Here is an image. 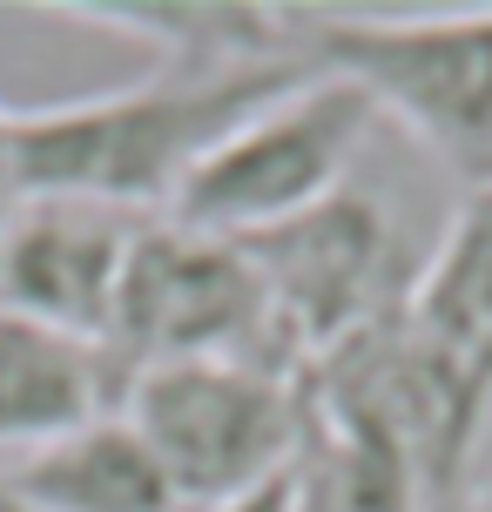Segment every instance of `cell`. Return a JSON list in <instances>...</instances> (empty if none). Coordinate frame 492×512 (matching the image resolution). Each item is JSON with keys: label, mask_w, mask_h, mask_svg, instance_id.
Here are the masks:
<instances>
[{"label": "cell", "mask_w": 492, "mask_h": 512, "mask_svg": "<svg viewBox=\"0 0 492 512\" xmlns=\"http://www.w3.org/2000/svg\"><path fill=\"white\" fill-rule=\"evenodd\" d=\"M317 75L304 54L270 61H162L115 95L14 108V203L81 196L129 216H162L182 176L277 95Z\"/></svg>", "instance_id": "6da1fadb"}, {"label": "cell", "mask_w": 492, "mask_h": 512, "mask_svg": "<svg viewBox=\"0 0 492 512\" xmlns=\"http://www.w3.org/2000/svg\"><path fill=\"white\" fill-rule=\"evenodd\" d=\"M290 21L317 75L351 81L378 122H398L459 182V196L492 189V7H290Z\"/></svg>", "instance_id": "7a4b0ae2"}, {"label": "cell", "mask_w": 492, "mask_h": 512, "mask_svg": "<svg viewBox=\"0 0 492 512\" xmlns=\"http://www.w3.org/2000/svg\"><path fill=\"white\" fill-rule=\"evenodd\" d=\"M115 411L149 445L182 512H216L284 479L304 432L297 378L236 358L149 364L122 384Z\"/></svg>", "instance_id": "3957f363"}, {"label": "cell", "mask_w": 492, "mask_h": 512, "mask_svg": "<svg viewBox=\"0 0 492 512\" xmlns=\"http://www.w3.org/2000/svg\"><path fill=\"white\" fill-rule=\"evenodd\" d=\"M371 135H378V108L351 81L304 75L290 95L257 108L230 142H216L182 176L162 216L182 230L230 236V243L263 236L337 196L358 169V155L371 149Z\"/></svg>", "instance_id": "277c9868"}, {"label": "cell", "mask_w": 492, "mask_h": 512, "mask_svg": "<svg viewBox=\"0 0 492 512\" xmlns=\"http://www.w3.org/2000/svg\"><path fill=\"white\" fill-rule=\"evenodd\" d=\"M108 358L122 364V384L149 364L189 358L270 364L297 378L243 243L182 230L169 216H149L135 236L122 290H115V317H108Z\"/></svg>", "instance_id": "5b68a950"}, {"label": "cell", "mask_w": 492, "mask_h": 512, "mask_svg": "<svg viewBox=\"0 0 492 512\" xmlns=\"http://www.w3.org/2000/svg\"><path fill=\"white\" fill-rule=\"evenodd\" d=\"M243 256L257 263L277 337L297 371L337 351L344 337L398 317L425 263L405 250V230L391 223V209L358 182H344L337 196H324L317 209L277 230L243 236Z\"/></svg>", "instance_id": "8992f818"}, {"label": "cell", "mask_w": 492, "mask_h": 512, "mask_svg": "<svg viewBox=\"0 0 492 512\" xmlns=\"http://www.w3.org/2000/svg\"><path fill=\"white\" fill-rule=\"evenodd\" d=\"M149 216L81 196H21L0 216V310L81 344H108L115 290Z\"/></svg>", "instance_id": "52a82bcc"}, {"label": "cell", "mask_w": 492, "mask_h": 512, "mask_svg": "<svg viewBox=\"0 0 492 512\" xmlns=\"http://www.w3.org/2000/svg\"><path fill=\"white\" fill-rule=\"evenodd\" d=\"M405 324L472 425H492V189L459 196L405 297Z\"/></svg>", "instance_id": "ba28073f"}, {"label": "cell", "mask_w": 492, "mask_h": 512, "mask_svg": "<svg viewBox=\"0 0 492 512\" xmlns=\"http://www.w3.org/2000/svg\"><path fill=\"white\" fill-rule=\"evenodd\" d=\"M122 405V364L108 344H81L0 310V465L95 425Z\"/></svg>", "instance_id": "9c48e42d"}, {"label": "cell", "mask_w": 492, "mask_h": 512, "mask_svg": "<svg viewBox=\"0 0 492 512\" xmlns=\"http://www.w3.org/2000/svg\"><path fill=\"white\" fill-rule=\"evenodd\" d=\"M0 486L27 512H182L162 465L149 459V445L129 432L122 411L0 465Z\"/></svg>", "instance_id": "30bf717a"}, {"label": "cell", "mask_w": 492, "mask_h": 512, "mask_svg": "<svg viewBox=\"0 0 492 512\" xmlns=\"http://www.w3.org/2000/svg\"><path fill=\"white\" fill-rule=\"evenodd\" d=\"M54 14H75V21L156 41L162 61H270V54H304L290 7H257V0H61Z\"/></svg>", "instance_id": "8fae6325"}, {"label": "cell", "mask_w": 492, "mask_h": 512, "mask_svg": "<svg viewBox=\"0 0 492 512\" xmlns=\"http://www.w3.org/2000/svg\"><path fill=\"white\" fill-rule=\"evenodd\" d=\"M459 512H492V425H486L479 459H472V479H466V499H459Z\"/></svg>", "instance_id": "7c38bea8"}, {"label": "cell", "mask_w": 492, "mask_h": 512, "mask_svg": "<svg viewBox=\"0 0 492 512\" xmlns=\"http://www.w3.org/2000/svg\"><path fill=\"white\" fill-rule=\"evenodd\" d=\"M216 512H290V472H284V479H270L263 492H250V499H230V506H216Z\"/></svg>", "instance_id": "4fadbf2b"}, {"label": "cell", "mask_w": 492, "mask_h": 512, "mask_svg": "<svg viewBox=\"0 0 492 512\" xmlns=\"http://www.w3.org/2000/svg\"><path fill=\"white\" fill-rule=\"evenodd\" d=\"M14 108H0V216L14 209Z\"/></svg>", "instance_id": "5bb4252c"}, {"label": "cell", "mask_w": 492, "mask_h": 512, "mask_svg": "<svg viewBox=\"0 0 492 512\" xmlns=\"http://www.w3.org/2000/svg\"><path fill=\"white\" fill-rule=\"evenodd\" d=\"M0 512H27V506H21V499H14L7 486H0Z\"/></svg>", "instance_id": "9a60e30c"}]
</instances>
